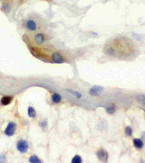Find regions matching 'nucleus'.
<instances>
[{
	"label": "nucleus",
	"instance_id": "obj_7",
	"mask_svg": "<svg viewBox=\"0 0 145 163\" xmlns=\"http://www.w3.org/2000/svg\"><path fill=\"white\" fill-rule=\"evenodd\" d=\"M51 59L52 60V62L56 63V64H61L65 62L64 57L62 56L59 52H56V51L52 54Z\"/></svg>",
	"mask_w": 145,
	"mask_h": 163
},
{
	"label": "nucleus",
	"instance_id": "obj_6",
	"mask_svg": "<svg viewBox=\"0 0 145 163\" xmlns=\"http://www.w3.org/2000/svg\"><path fill=\"white\" fill-rule=\"evenodd\" d=\"M104 91V88L100 86H94L89 90V94L94 97L100 96Z\"/></svg>",
	"mask_w": 145,
	"mask_h": 163
},
{
	"label": "nucleus",
	"instance_id": "obj_4",
	"mask_svg": "<svg viewBox=\"0 0 145 163\" xmlns=\"http://www.w3.org/2000/svg\"><path fill=\"white\" fill-rule=\"evenodd\" d=\"M16 131V124L13 122H10L5 131V133L7 136H12Z\"/></svg>",
	"mask_w": 145,
	"mask_h": 163
},
{
	"label": "nucleus",
	"instance_id": "obj_9",
	"mask_svg": "<svg viewBox=\"0 0 145 163\" xmlns=\"http://www.w3.org/2000/svg\"><path fill=\"white\" fill-rule=\"evenodd\" d=\"M133 142H134V147L137 149H141L144 147V143L140 138H134Z\"/></svg>",
	"mask_w": 145,
	"mask_h": 163
},
{
	"label": "nucleus",
	"instance_id": "obj_3",
	"mask_svg": "<svg viewBox=\"0 0 145 163\" xmlns=\"http://www.w3.org/2000/svg\"><path fill=\"white\" fill-rule=\"evenodd\" d=\"M96 156L98 159L102 162H107L108 160L109 154L104 149H100L96 152Z\"/></svg>",
	"mask_w": 145,
	"mask_h": 163
},
{
	"label": "nucleus",
	"instance_id": "obj_12",
	"mask_svg": "<svg viewBox=\"0 0 145 163\" xmlns=\"http://www.w3.org/2000/svg\"><path fill=\"white\" fill-rule=\"evenodd\" d=\"M29 162L30 163H41V159H39V157L36 155H32L29 158Z\"/></svg>",
	"mask_w": 145,
	"mask_h": 163
},
{
	"label": "nucleus",
	"instance_id": "obj_11",
	"mask_svg": "<svg viewBox=\"0 0 145 163\" xmlns=\"http://www.w3.org/2000/svg\"><path fill=\"white\" fill-rule=\"evenodd\" d=\"M28 115L30 117L34 118L36 117V112L35 109L32 107H28Z\"/></svg>",
	"mask_w": 145,
	"mask_h": 163
},
{
	"label": "nucleus",
	"instance_id": "obj_8",
	"mask_svg": "<svg viewBox=\"0 0 145 163\" xmlns=\"http://www.w3.org/2000/svg\"><path fill=\"white\" fill-rule=\"evenodd\" d=\"M13 99V97H10V96H5V97H3L1 99V103L2 105H8L9 104L11 103V102L12 101Z\"/></svg>",
	"mask_w": 145,
	"mask_h": 163
},
{
	"label": "nucleus",
	"instance_id": "obj_2",
	"mask_svg": "<svg viewBox=\"0 0 145 163\" xmlns=\"http://www.w3.org/2000/svg\"><path fill=\"white\" fill-rule=\"evenodd\" d=\"M25 28L28 31H30V32L36 31L38 28L37 23L33 19H28V20L25 21Z\"/></svg>",
	"mask_w": 145,
	"mask_h": 163
},
{
	"label": "nucleus",
	"instance_id": "obj_13",
	"mask_svg": "<svg viewBox=\"0 0 145 163\" xmlns=\"http://www.w3.org/2000/svg\"><path fill=\"white\" fill-rule=\"evenodd\" d=\"M106 110H107V112L109 113V114H113L115 112V110H116V107H115L114 104H112L110 106L107 107Z\"/></svg>",
	"mask_w": 145,
	"mask_h": 163
},
{
	"label": "nucleus",
	"instance_id": "obj_16",
	"mask_svg": "<svg viewBox=\"0 0 145 163\" xmlns=\"http://www.w3.org/2000/svg\"><path fill=\"white\" fill-rule=\"evenodd\" d=\"M125 132L126 136H132V133H133L131 127H130V126H127V127L125 128Z\"/></svg>",
	"mask_w": 145,
	"mask_h": 163
},
{
	"label": "nucleus",
	"instance_id": "obj_10",
	"mask_svg": "<svg viewBox=\"0 0 145 163\" xmlns=\"http://www.w3.org/2000/svg\"><path fill=\"white\" fill-rule=\"evenodd\" d=\"M52 102H54V103H56V104L60 103L61 102V100H62V97L60 96L59 94L55 93L52 96Z\"/></svg>",
	"mask_w": 145,
	"mask_h": 163
},
{
	"label": "nucleus",
	"instance_id": "obj_1",
	"mask_svg": "<svg viewBox=\"0 0 145 163\" xmlns=\"http://www.w3.org/2000/svg\"><path fill=\"white\" fill-rule=\"evenodd\" d=\"M29 145L28 143L25 140H20L17 143V149L20 153H26L28 150Z\"/></svg>",
	"mask_w": 145,
	"mask_h": 163
},
{
	"label": "nucleus",
	"instance_id": "obj_15",
	"mask_svg": "<svg viewBox=\"0 0 145 163\" xmlns=\"http://www.w3.org/2000/svg\"><path fill=\"white\" fill-rule=\"evenodd\" d=\"M72 163H81L82 162V159L80 157V155L78 154H76L75 155V157L72 159V161H71Z\"/></svg>",
	"mask_w": 145,
	"mask_h": 163
},
{
	"label": "nucleus",
	"instance_id": "obj_18",
	"mask_svg": "<svg viewBox=\"0 0 145 163\" xmlns=\"http://www.w3.org/2000/svg\"><path fill=\"white\" fill-rule=\"evenodd\" d=\"M41 126L44 129V128H47V122L46 120H44L41 122Z\"/></svg>",
	"mask_w": 145,
	"mask_h": 163
},
{
	"label": "nucleus",
	"instance_id": "obj_17",
	"mask_svg": "<svg viewBox=\"0 0 145 163\" xmlns=\"http://www.w3.org/2000/svg\"><path fill=\"white\" fill-rule=\"evenodd\" d=\"M70 92H71V94H72L75 95V97H76V98H78V99H80V98L82 97L81 94H80V93H79V92H74V91H70Z\"/></svg>",
	"mask_w": 145,
	"mask_h": 163
},
{
	"label": "nucleus",
	"instance_id": "obj_5",
	"mask_svg": "<svg viewBox=\"0 0 145 163\" xmlns=\"http://www.w3.org/2000/svg\"><path fill=\"white\" fill-rule=\"evenodd\" d=\"M34 40L38 45H42L45 43L46 36L42 33H37L34 36Z\"/></svg>",
	"mask_w": 145,
	"mask_h": 163
},
{
	"label": "nucleus",
	"instance_id": "obj_14",
	"mask_svg": "<svg viewBox=\"0 0 145 163\" xmlns=\"http://www.w3.org/2000/svg\"><path fill=\"white\" fill-rule=\"evenodd\" d=\"M2 10L5 13H8L10 12V5L8 3H4L2 6Z\"/></svg>",
	"mask_w": 145,
	"mask_h": 163
}]
</instances>
